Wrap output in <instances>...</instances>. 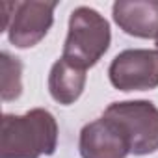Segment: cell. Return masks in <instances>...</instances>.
<instances>
[{
	"instance_id": "5b68a950",
	"label": "cell",
	"mask_w": 158,
	"mask_h": 158,
	"mask_svg": "<svg viewBox=\"0 0 158 158\" xmlns=\"http://www.w3.org/2000/svg\"><path fill=\"white\" fill-rule=\"evenodd\" d=\"M108 78L119 91H149L158 88V48H127L119 52L110 67Z\"/></svg>"
},
{
	"instance_id": "9c48e42d",
	"label": "cell",
	"mask_w": 158,
	"mask_h": 158,
	"mask_svg": "<svg viewBox=\"0 0 158 158\" xmlns=\"http://www.w3.org/2000/svg\"><path fill=\"white\" fill-rule=\"evenodd\" d=\"M0 93H2V101H15L23 93V61L10 52L0 54Z\"/></svg>"
},
{
	"instance_id": "8992f818",
	"label": "cell",
	"mask_w": 158,
	"mask_h": 158,
	"mask_svg": "<svg viewBox=\"0 0 158 158\" xmlns=\"http://www.w3.org/2000/svg\"><path fill=\"white\" fill-rule=\"evenodd\" d=\"M82 158H127L130 145L123 130L110 117H99L80 130L78 139Z\"/></svg>"
},
{
	"instance_id": "ba28073f",
	"label": "cell",
	"mask_w": 158,
	"mask_h": 158,
	"mask_svg": "<svg viewBox=\"0 0 158 158\" xmlns=\"http://www.w3.org/2000/svg\"><path fill=\"white\" fill-rule=\"evenodd\" d=\"M86 78H88L86 69L71 63L69 60H65L61 56L60 60L54 61V65L50 67V73H48L50 97L63 106L76 102L80 99V95L84 93Z\"/></svg>"
},
{
	"instance_id": "52a82bcc",
	"label": "cell",
	"mask_w": 158,
	"mask_h": 158,
	"mask_svg": "<svg viewBox=\"0 0 158 158\" xmlns=\"http://www.w3.org/2000/svg\"><path fill=\"white\" fill-rule=\"evenodd\" d=\"M112 17L125 34L158 41V0H117Z\"/></svg>"
},
{
	"instance_id": "277c9868",
	"label": "cell",
	"mask_w": 158,
	"mask_h": 158,
	"mask_svg": "<svg viewBox=\"0 0 158 158\" xmlns=\"http://www.w3.org/2000/svg\"><path fill=\"white\" fill-rule=\"evenodd\" d=\"M102 115L119 125L128 139L130 154L145 156L158 151V108L151 101L112 102Z\"/></svg>"
},
{
	"instance_id": "30bf717a",
	"label": "cell",
	"mask_w": 158,
	"mask_h": 158,
	"mask_svg": "<svg viewBox=\"0 0 158 158\" xmlns=\"http://www.w3.org/2000/svg\"><path fill=\"white\" fill-rule=\"evenodd\" d=\"M156 47H158V41H156Z\"/></svg>"
},
{
	"instance_id": "6da1fadb",
	"label": "cell",
	"mask_w": 158,
	"mask_h": 158,
	"mask_svg": "<svg viewBox=\"0 0 158 158\" xmlns=\"http://www.w3.org/2000/svg\"><path fill=\"white\" fill-rule=\"evenodd\" d=\"M58 123L45 108L23 115L4 114L0 134V158H41L56 152Z\"/></svg>"
},
{
	"instance_id": "7a4b0ae2",
	"label": "cell",
	"mask_w": 158,
	"mask_h": 158,
	"mask_svg": "<svg viewBox=\"0 0 158 158\" xmlns=\"http://www.w3.org/2000/svg\"><path fill=\"white\" fill-rule=\"evenodd\" d=\"M112 43L110 23L93 8L80 6L71 11L67 37L63 43V58L71 63L89 69L106 54Z\"/></svg>"
},
{
	"instance_id": "3957f363",
	"label": "cell",
	"mask_w": 158,
	"mask_h": 158,
	"mask_svg": "<svg viewBox=\"0 0 158 158\" xmlns=\"http://www.w3.org/2000/svg\"><path fill=\"white\" fill-rule=\"evenodd\" d=\"M58 2L23 0L2 2V30L8 32L10 43L15 48H32L45 39L54 24V10Z\"/></svg>"
}]
</instances>
